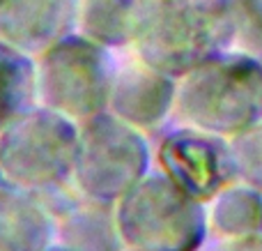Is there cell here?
<instances>
[{
  "label": "cell",
  "mask_w": 262,
  "mask_h": 251,
  "mask_svg": "<svg viewBox=\"0 0 262 251\" xmlns=\"http://www.w3.org/2000/svg\"><path fill=\"white\" fill-rule=\"evenodd\" d=\"M131 41L145 65L180 78L235 41L230 0H136Z\"/></svg>",
  "instance_id": "cell-1"
},
{
  "label": "cell",
  "mask_w": 262,
  "mask_h": 251,
  "mask_svg": "<svg viewBox=\"0 0 262 251\" xmlns=\"http://www.w3.org/2000/svg\"><path fill=\"white\" fill-rule=\"evenodd\" d=\"M180 124L232 138L262 122V60L223 53L180 76L175 111Z\"/></svg>",
  "instance_id": "cell-2"
},
{
  "label": "cell",
  "mask_w": 262,
  "mask_h": 251,
  "mask_svg": "<svg viewBox=\"0 0 262 251\" xmlns=\"http://www.w3.org/2000/svg\"><path fill=\"white\" fill-rule=\"evenodd\" d=\"M78 124L46 106H32L0 132V180L39 198L74 180Z\"/></svg>",
  "instance_id": "cell-3"
},
{
  "label": "cell",
  "mask_w": 262,
  "mask_h": 251,
  "mask_svg": "<svg viewBox=\"0 0 262 251\" xmlns=\"http://www.w3.org/2000/svg\"><path fill=\"white\" fill-rule=\"evenodd\" d=\"M127 249L198 251L209 238L207 205L159 171L147 173L115 203Z\"/></svg>",
  "instance_id": "cell-4"
},
{
  "label": "cell",
  "mask_w": 262,
  "mask_h": 251,
  "mask_svg": "<svg viewBox=\"0 0 262 251\" xmlns=\"http://www.w3.org/2000/svg\"><path fill=\"white\" fill-rule=\"evenodd\" d=\"M111 62L106 46L90 37H62L41 53L37 67V97L41 106L76 124L106 113L115 78Z\"/></svg>",
  "instance_id": "cell-5"
},
{
  "label": "cell",
  "mask_w": 262,
  "mask_h": 251,
  "mask_svg": "<svg viewBox=\"0 0 262 251\" xmlns=\"http://www.w3.org/2000/svg\"><path fill=\"white\" fill-rule=\"evenodd\" d=\"M147 173L149 145L143 132L111 111L78 124L74 182L81 194L118 203Z\"/></svg>",
  "instance_id": "cell-6"
},
{
  "label": "cell",
  "mask_w": 262,
  "mask_h": 251,
  "mask_svg": "<svg viewBox=\"0 0 262 251\" xmlns=\"http://www.w3.org/2000/svg\"><path fill=\"white\" fill-rule=\"evenodd\" d=\"M154 157L166 178L205 205L237 182L230 143L216 134L180 124L159 141Z\"/></svg>",
  "instance_id": "cell-7"
},
{
  "label": "cell",
  "mask_w": 262,
  "mask_h": 251,
  "mask_svg": "<svg viewBox=\"0 0 262 251\" xmlns=\"http://www.w3.org/2000/svg\"><path fill=\"white\" fill-rule=\"evenodd\" d=\"M175 95L177 78L140 60L115 74L108 111L143 134L157 132L175 111Z\"/></svg>",
  "instance_id": "cell-8"
},
{
  "label": "cell",
  "mask_w": 262,
  "mask_h": 251,
  "mask_svg": "<svg viewBox=\"0 0 262 251\" xmlns=\"http://www.w3.org/2000/svg\"><path fill=\"white\" fill-rule=\"evenodd\" d=\"M55 224V238L72 251H124L118 228L115 203L90 198L78 192L62 196V192L41 198Z\"/></svg>",
  "instance_id": "cell-9"
},
{
  "label": "cell",
  "mask_w": 262,
  "mask_h": 251,
  "mask_svg": "<svg viewBox=\"0 0 262 251\" xmlns=\"http://www.w3.org/2000/svg\"><path fill=\"white\" fill-rule=\"evenodd\" d=\"M78 18V0H3L0 39L23 53H44L72 35Z\"/></svg>",
  "instance_id": "cell-10"
},
{
  "label": "cell",
  "mask_w": 262,
  "mask_h": 251,
  "mask_svg": "<svg viewBox=\"0 0 262 251\" xmlns=\"http://www.w3.org/2000/svg\"><path fill=\"white\" fill-rule=\"evenodd\" d=\"M55 224L46 203L0 180V251H46Z\"/></svg>",
  "instance_id": "cell-11"
},
{
  "label": "cell",
  "mask_w": 262,
  "mask_h": 251,
  "mask_svg": "<svg viewBox=\"0 0 262 251\" xmlns=\"http://www.w3.org/2000/svg\"><path fill=\"white\" fill-rule=\"evenodd\" d=\"M207 226L214 238H242L262 231V192L242 182L228 184L207 203Z\"/></svg>",
  "instance_id": "cell-12"
},
{
  "label": "cell",
  "mask_w": 262,
  "mask_h": 251,
  "mask_svg": "<svg viewBox=\"0 0 262 251\" xmlns=\"http://www.w3.org/2000/svg\"><path fill=\"white\" fill-rule=\"evenodd\" d=\"M37 67L28 53L0 39V132L35 106Z\"/></svg>",
  "instance_id": "cell-13"
},
{
  "label": "cell",
  "mask_w": 262,
  "mask_h": 251,
  "mask_svg": "<svg viewBox=\"0 0 262 251\" xmlns=\"http://www.w3.org/2000/svg\"><path fill=\"white\" fill-rule=\"evenodd\" d=\"M136 0H78L83 35L101 46H124L134 39Z\"/></svg>",
  "instance_id": "cell-14"
},
{
  "label": "cell",
  "mask_w": 262,
  "mask_h": 251,
  "mask_svg": "<svg viewBox=\"0 0 262 251\" xmlns=\"http://www.w3.org/2000/svg\"><path fill=\"white\" fill-rule=\"evenodd\" d=\"M237 182L262 192V122L228 138Z\"/></svg>",
  "instance_id": "cell-15"
},
{
  "label": "cell",
  "mask_w": 262,
  "mask_h": 251,
  "mask_svg": "<svg viewBox=\"0 0 262 251\" xmlns=\"http://www.w3.org/2000/svg\"><path fill=\"white\" fill-rule=\"evenodd\" d=\"M235 18V39L249 44L251 51H262V0H230Z\"/></svg>",
  "instance_id": "cell-16"
},
{
  "label": "cell",
  "mask_w": 262,
  "mask_h": 251,
  "mask_svg": "<svg viewBox=\"0 0 262 251\" xmlns=\"http://www.w3.org/2000/svg\"><path fill=\"white\" fill-rule=\"evenodd\" d=\"M198 251H262V231L242 238H214L209 235Z\"/></svg>",
  "instance_id": "cell-17"
},
{
  "label": "cell",
  "mask_w": 262,
  "mask_h": 251,
  "mask_svg": "<svg viewBox=\"0 0 262 251\" xmlns=\"http://www.w3.org/2000/svg\"><path fill=\"white\" fill-rule=\"evenodd\" d=\"M46 251H72V249H67V247H62V244H51Z\"/></svg>",
  "instance_id": "cell-18"
},
{
  "label": "cell",
  "mask_w": 262,
  "mask_h": 251,
  "mask_svg": "<svg viewBox=\"0 0 262 251\" xmlns=\"http://www.w3.org/2000/svg\"><path fill=\"white\" fill-rule=\"evenodd\" d=\"M124 251H152V249H124Z\"/></svg>",
  "instance_id": "cell-19"
},
{
  "label": "cell",
  "mask_w": 262,
  "mask_h": 251,
  "mask_svg": "<svg viewBox=\"0 0 262 251\" xmlns=\"http://www.w3.org/2000/svg\"><path fill=\"white\" fill-rule=\"evenodd\" d=\"M0 3H3V0H0Z\"/></svg>",
  "instance_id": "cell-20"
}]
</instances>
